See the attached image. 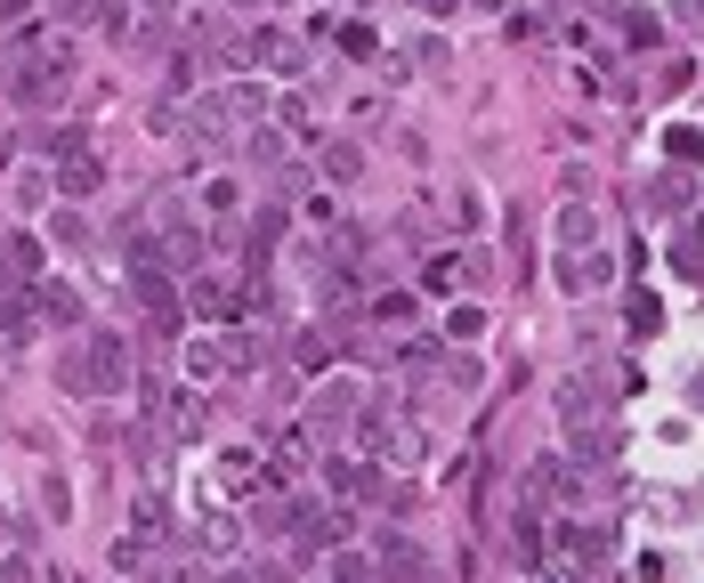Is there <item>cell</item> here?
Returning a JSON list of instances; mask_svg holds the SVG:
<instances>
[{
	"label": "cell",
	"mask_w": 704,
	"mask_h": 583,
	"mask_svg": "<svg viewBox=\"0 0 704 583\" xmlns=\"http://www.w3.org/2000/svg\"><path fill=\"white\" fill-rule=\"evenodd\" d=\"M57 381H66V389H81V398H106V389H122V381H130V357H122V341H114V332H90V341H81L66 365H57Z\"/></svg>",
	"instance_id": "cell-1"
},
{
	"label": "cell",
	"mask_w": 704,
	"mask_h": 583,
	"mask_svg": "<svg viewBox=\"0 0 704 583\" xmlns=\"http://www.w3.org/2000/svg\"><path fill=\"white\" fill-rule=\"evenodd\" d=\"M551 551L567 559V575H584V568H608V559H615V527H599V518H567V527L551 535Z\"/></svg>",
	"instance_id": "cell-2"
},
{
	"label": "cell",
	"mask_w": 704,
	"mask_h": 583,
	"mask_svg": "<svg viewBox=\"0 0 704 583\" xmlns=\"http://www.w3.org/2000/svg\"><path fill=\"white\" fill-rule=\"evenodd\" d=\"M615 389H632V373H584V381L558 389V405H567V422H599Z\"/></svg>",
	"instance_id": "cell-3"
},
{
	"label": "cell",
	"mask_w": 704,
	"mask_h": 583,
	"mask_svg": "<svg viewBox=\"0 0 704 583\" xmlns=\"http://www.w3.org/2000/svg\"><path fill=\"white\" fill-rule=\"evenodd\" d=\"M567 454H575V470H608L624 454V430L615 422H567Z\"/></svg>",
	"instance_id": "cell-4"
},
{
	"label": "cell",
	"mask_w": 704,
	"mask_h": 583,
	"mask_svg": "<svg viewBox=\"0 0 704 583\" xmlns=\"http://www.w3.org/2000/svg\"><path fill=\"white\" fill-rule=\"evenodd\" d=\"M292 535H300L308 551H341L348 544V511L341 503H300L292 511Z\"/></svg>",
	"instance_id": "cell-5"
},
{
	"label": "cell",
	"mask_w": 704,
	"mask_h": 583,
	"mask_svg": "<svg viewBox=\"0 0 704 583\" xmlns=\"http://www.w3.org/2000/svg\"><path fill=\"white\" fill-rule=\"evenodd\" d=\"M429 575V559L413 535H381V559H372V583H422Z\"/></svg>",
	"instance_id": "cell-6"
},
{
	"label": "cell",
	"mask_w": 704,
	"mask_h": 583,
	"mask_svg": "<svg viewBox=\"0 0 704 583\" xmlns=\"http://www.w3.org/2000/svg\"><path fill=\"white\" fill-rule=\"evenodd\" d=\"M243 365V341H219V332H195L186 341V373L195 381H219V373H235Z\"/></svg>",
	"instance_id": "cell-7"
},
{
	"label": "cell",
	"mask_w": 704,
	"mask_h": 583,
	"mask_svg": "<svg viewBox=\"0 0 704 583\" xmlns=\"http://www.w3.org/2000/svg\"><path fill=\"white\" fill-rule=\"evenodd\" d=\"M130 284H138V308L154 324H178V276L171 267H130Z\"/></svg>",
	"instance_id": "cell-8"
},
{
	"label": "cell",
	"mask_w": 704,
	"mask_h": 583,
	"mask_svg": "<svg viewBox=\"0 0 704 583\" xmlns=\"http://www.w3.org/2000/svg\"><path fill=\"white\" fill-rule=\"evenodd\" d=\"M186 300H195V317H211V324H227V317H243L235 284H219V276H195V284H186Z\"/></svg>",
	"instance_id": "cell-9"
},
{
	"label": "cell",
	"mask_w": 704,
	"mask_h": 583,
	"mask_svg": "<svg viewBox=\"0 0 704 583\" xmlns=\"http://www.w3.org/2000/svg\"><path fill=\"white\" fill-rule=\"evenodd\" d=\"M252 57H259L267 73H300V57H308V49H300L292 33H252Z\"/></svg>",
	"instance_id": "cell-10"
},
{
	"label": "cell",
	"mask_w": 704,
	"mask_h": 583,
	"mask_svg": "<svg viewBox=\"0 0 704 583\" xmlns=\"http://www.w3.org/2000/svg\"><path fill=\"white\" fill-rule=\"evenodd\" d=\"M25 292H33V317H41V324H73V317H81L73 284H25Z\"/></svg>",
	"instance_id": "cell-11"
},
{
	"label": "cell",
	"mask_w": 704,
	"mask_h": 583,
	"mask_svg": "<svg viewBox=\"0 0 704 583\" xmlns=\"http://www.w3.org/2000/svg\"><path fill=\"white\" fill-rule=\"evenodd\" d=\"M608 276H615V267L599 260V252H567V260H558V284H567V292H599Z\"/></svg>",
	"instance_id": "cell-12"
},
{
	"label": "cell",
	"mask_w": 704,
	"mask_h": 583,
	"mask_svg": "<svg viewBox=\"0 0 704 583\" xmlns=\"http://www.w3.org/2000/svg\"><path fill=\"white\" fill-rule=\"evenodd\" d=\"M510 559H519V568H527V575H543V559H551V551H543V527H534V518H527V511H519V518H510Z\"/></svg>",
	"instance_id": "cell-13"
},
{
	"label": "cell",
	"mask_w": 704,
	"mask_h": 583,
	"mask_svg": "<svg viewBox=\"0 0 704 583\" xmlns=\"http://www.w3.org/2000/svg\"><path fill=\"white\" fill-rule=\"evenodd\" d=\"M558 243H567V252H591V243H599V219L584 212V203H567V212H558Z\"/></svg>",
	"instance_id": "cell-14"
},
{
	"label": "cell",
	"mask_w": 704,
	"mask_h": 583,
	"mask_svg": "<svg viewBox=\"0 0 704 583\" xmlns=\"http://www.w3.org/2000/svg\"><path fill=\"white\" fill-rule=\"evenodd\" d=\"M665 155L680 162V171H696V162H704V130H689V122H680V130H665Z\"/></svg>",
	"instance_id": "cell-15"
},
{
	"label": "cell",
	"mask_w": 704,
	"mask_h": 583,
	"mask_svg": "<svg viewBox=\"0 0 704 583\" xmlns=\"http://www.w3.org/2000/svg\"><path fill=\"white\" fill-rule=\"evenodd\" d=\"M324 171H333V179L348 186V179L365 171V155H357V146H348V138H333V146H324Z\"/></svg>",
	"instance_id": "cell-16"
},
{
	"label": "cell",
	"mask_w": 704,
	"mask_h": 583,
	"mask_svg": "<svg viewBox=\"0 0 704 583\" xmlns=\"http://www.w3.org/2000/svg\"><path fill=\"white\" fill-rule=\"evenodd\" d=\"M57 179H66V195H97V179H106V171H97L90 155H73V162H66V171H57Z\"/></svg>",
	"instance_id": "cell-17"
},
{
	"label": "cell",
	"mask_w": 704,
	"mask_h": 583,
	"mask_svg": "<svg viewBox=\"0 0 704 583\" xmlns=\"http://www.w3.org/2000/svg\"><path fill=\"white\" fill-rule=\"evenodd\" d=\"M656 41H665V33H656V16L648 9H624V49H656Z\"/></svg>",
	"instance_id": "cell-18"
},
{
	"label": "cell",
	"mask_w": 704,
	"mask_h": 583,
	"mask_svg": "<svg viewBox=\"0 0 704 583\" xmlns=\"http://www.w3.org/2000/svg\"><path fill=\"white\" fill-rule=\"evenodd\" d=\"M300 365H308V373L333 365V332H300Z\"/></svg>",
	"instance_id": "cell-19"
},
{
	"label": "cell",
	"mask_w": 704,
	"mask_h": 583,
	"mask_svg": "<svg viewBox=\"0 0 704 583\" xmlns=\"http://www.w3.org/2000/svg\"><path fill=\"white\" fill-rule=\"evenodd\" d=\"M624 317H632V332H656V324H665V308H656L648 292H632V300H624Z\"/></svg>",
	"instance_id": "cell-20"
},
{
	"label": "cell",
	"mask_w": 704,
	"mask_h": 583,
	"mask_svg": "<svg viewBox=\"0 0 704 583\" xmlns=\"http://www.w3.org/2000/svg\"><path fill=\"white\" fill-rule=\"evenodd\" d=\"M341 49L348 57H372V25H365V16H357V25H341Z\"/></svg>",
	"instance_id": "cell-21"
},
{
	"label": "cell",
	"mask_w": 704,
	"mask_h": 583,
	"mask_svg": "<svg viewBox=\"0 0 704 583\" xmlns=\"http://www.w3.org/2000/svg\"><path fill=\"white\" fill-rule=\"evenodd\" d=\"M446 324H453V341H478V332H486V317H478V308H453Z\"/></svg>",
	"instance_id": "cell-22"
},
{
	"label": "cell",
	"mask_w": 704,
	"mask_h": 583,
	"mask_svg": "<svg viewBox=\"0 0 704 583\" xmlns=\"http://www.w3.org/2000/svg\"><path fill=\"white\" fill-rule=\"evenodd\" d=\"M49 227H57V243H81V236H90V219H81V212H57Z\"/></svg>",
	"instance_id": "cell-23"
},
{
	"label": "cell",
	"mask_w": 704,
	"mask_h": 583,
	"mask_svg": "<svg viewBox=\"0 0 704 583\" xmlns=\"http://www.w3.org/2000/svg\"><path fill=\"white\" fill-rule=\"evenodd\" d=\"M227 583H284V568H235Z\"/></svg>",
	"instance_id": "cell-24"
},
{
	"label": "cell",
	"mask_w": 704,
	"mask_h": 583,
	"mask_svg": "<svg viewBox=\"0 0 704 583\" xmlns=\"http://www.w3.org/2000/svg\"><path fill=\"white\" fill-rule=\"evenodd\" d=\"M567 583H608V575H599V568H584V575H567Z\"/></svg>",
	"instance_id": "cell-25"
},
{
	"label": "cell",
	"mask_w": 704,
	"mask_h": 583,
	"mask_svg": "<svg viewBox=\"0 0 704 583\" xmlns=\"http://www.w3.org/2000/svg\"><path fill=\"white\" fill-rule=\"evenodd\" d=\"M429 9H438V16H446V9H453V0H429Z\"/></svg>",
	"instance_id": "cell-26"
},
{
	"label": "cell",
	"mask_w": 704,
	"mask_h": 583,
	"mask_svg": "<svg viewBox=\"0 0 704 583\" xmlns=\"http://www.w3.org/2000/svg\"><path fill=\"white\" fill-rule=\"evenodd\" d=\"M486 9H510V0H486Z\"/></svg>",
	"instance_id": "cell-27"
},
{
	"label": "cell",
	"mask_w": 704,
	"mask_h": 583,
	"mask_svg": "<svg viewBox=\"0 0 704 583\" xmlns=\"http://www.w3.org/2000/svg\"><path fill=\"white\" fill-rule=\"evenodd\" d=\"M147 9H171V0H147Z\"/></svg>",
	"instance_id": "cell-28"
},
{
	"label": "cell",
	"mask_w": 704,
	"mask_h": 583,
	"mask_svg": "<svg viewBox=\"0 0 704 583\" xmlns=\"http://www.w3.org/2000/svg\"><path fill=\"white\" fill-rule=\"evenodd\" d=\"M696 405H704V381H696Z\"/></svg>",
	"instance_id": "cell-29"
},
{
	"label": "cell",
	"mask_w": 704,
	"mask_h": 583,
	"mask_svg": "<svg viewBox=\"0 0 704 583\" xmlns=\"http://www.w3.org/2000/svg\"><path fill=\"white\" fill-rule=\"evenodd\" d=\"M696 236H704V212H696Z\"/></svg>",
	"instance_id": "cell-30"
},
{
	"label": "cell",
	"mask_w": 704,
	"mask_h": 583,
	"mask_svg": "<svg viewBox=\"0 0 704 583\" xmlns=\"http://www.w3.org/2000/svg\"><path fill=\"white\" fill-rule=\"evenodd\" d=\"M599 9H615V0H599Z\"/></svg>",
	"instance_id": "cell-31"
},
{
	"label": "cell",
	"mask_w": 704,
	"mask_h": 583,
	"mask_svg": "<svg viewBox=\"0 0 704 583\" xmlns=\"http://www.w3.org/2000/svg\"><path fill=\"white\" fill-rule=\"evenodd\" d=\"M696 9H704V0H696Z\"/></svg>",
	"instance_id": "cell-32"
}]
</instances>
